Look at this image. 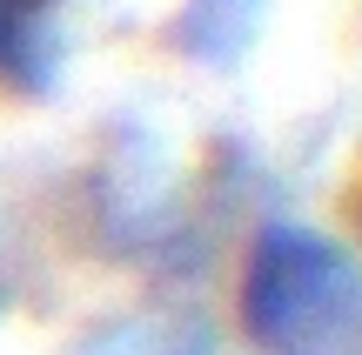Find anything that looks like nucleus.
<instances>
[{
  "instance_id": "obj_1",
  "label": "nucleus",
  "mask_w": 362,
  "mask_h": 355,
  "mask_svg": "<svg viewBox=\"0 0 362 355\" xmlns=\"http://www.w3.org/2000/svg\"><path fill=\"white\" fill-rule=\"evenodd\" d=\"M242 329L269 355H356L362 349V268L349 248L302 222H269L242 262Z\"/></svg>"
},
{
  "instance_id": "obj_2",
  "label": "nucleus",
  "mask_w": 362,
  "mask_h": 355,
  "mask_svg": "<svg viewBox=\"0 0 362 355\" xmlns=\"http://www.w3.org/2000/svg\"><path fill=\"white\" fill-rule=\"evenodd\" d=\"M54 0H0V88H47L54 74V40H47Z\"/></svg>"
},
{
  "instance_id": "obj_3",
  "label": "nucleus",
  "mask_w": 362,
  "mask_h": 355,
  "mask_svg": "<svg viewBox=\"0 0 362 355\" xmlns=\"http://www.w3.org/2000/svg\"><path fill=\"white\" fill-rule=\"evenodd\" d=\"M248 20H255V0H194L181 13V40L202 61H235V47L248 40Z\"/></svg>"
}]
</instances>
